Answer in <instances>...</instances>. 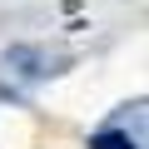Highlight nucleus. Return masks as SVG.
Returning a JSON list of instances; mask_svg holds the SVG:
<instances>
[{"instance_id":"obj_1","label":"nucleus","mask_w":149,"mask_h":149,"mask_svg":"<svg viewBox=\"0 0 149 149\" xmlns=\"http://www.w3.org/2000/svg\"><path fill=\"white\" fill-rule=\"evenodd\" d=\"M90 149H134V139H129L124 129H104V134L90 139Z\"/></svg>"}]
</instances>
